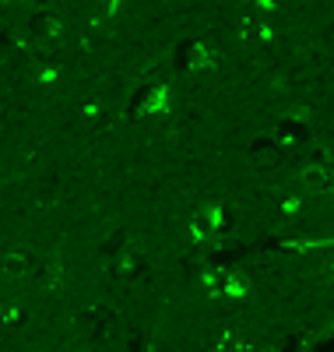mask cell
I'll return each instance as SVG.
<instances>
[{"mask_svg": "<svg viewBox=\"0 0 334 352\" xmlns=\"http://www.w3.org/2000/svg\"><path fill=\"white\" fill-rule=\"evenodd\" d=\"M302 184H307V190H324L327 187V169L310 166L307 173H302Z\"/></svg>", "mask_w": 334, "mask_h": 352, "instance_id": "6da1fadb", "label": "cell"}, {"mask_svg": "<svg viewBox=\"0 0 334 352\" xmlns=\"http://www.w3.org/2000/svg\"><path fill=\"white\" fill-rule=\"evenodd\" d=\"M187 64H190L194 71H201V67H211V64H215V56H211L208 46H194L190 56H187Z\"/></svg>", "mask_w": 334, "mask_h": 352, "instance_id": "3957f363", "label": "cell"}, {"mask_svg": "<svg viewBox=\"0 0 334 352\" xmlns=\"http://www.w3.org/2000/svg\"><path fill=\"white\" fill-rule=\"evenodd\" d=\"M169 102V96H166V88H155V92H151L148 99H144V113H159L162 106Z\"/></svg>", "mask_w": 334, "mask_h": 352, "instance_id": "277c9868", "label": "cell"}, {"mask_svg": "<svg viewBox=\"0 0 334 352\" xmlns=\"http://www.w3.org/2000/svg\"><path fill=\"white\" fill-rule=\"evenodd\" d=\"M25 254H4V257H0V272H4V275H21L25 272Z\"/></svg>", "mask_w": 334, "mask_h": 352, "instance_id": "7a4b0ae2", "label": "cell"}]
</instances>
